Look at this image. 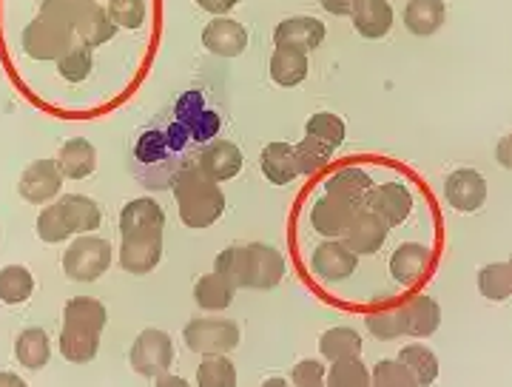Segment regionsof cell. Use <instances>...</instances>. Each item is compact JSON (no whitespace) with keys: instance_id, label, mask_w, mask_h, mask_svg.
<instances>
[{"instance_id":"cell-1","label":"cell","mask_w":512,"mask_h":387,"mask_svg":"<svg viewBox=\"0 0 512 387\" xmlns=\"http://www.w3.org/2000/svg\"><path fill=\"white\" fill-rule=\"evenodd\" d=\"M171 188L177 197L180 220L188 228H197V231L211 228L225 211V194L220 191V183L208 180L197 168V163H183Z\"/></svg>"},{"instance_id":"cell-2","label":"cell","mask_w":512,"mask_h":387,"mask_svg":"<svg viewBox=\"0 0 512 387\" xmlns=\"http://www.w3.org/2000/svg\"><path fill=\"white\" fill-rule=\"evenodd\" d=\"M180 151L183 148L168 137V131H148V134H143L137 140V148H134V160L140 163L137 180L146 188H154V191L174 183L177 171L183 168Z\"/></svg>"},{"instance_id":"cell-3","label":"cell","mask_w":512,"mask_h":387,"mask_svg":"<svg viewBox=\"0 0 512 387\" xmlns=\"http://www.w3.org/2000/svg\"><path fill=\"white\" fill-rule=\"evenodd\" d=\"M188 351L205 356H225L239 345V328L231 319H220V316H200L191 319L183 331Z\"/></svg>"},{"instance_id":"cell-4","label":"cell","mask_w":512,"mask_h":387,"mask_svg":"<svg viewBox=\"0 0 512 387\" xmlns=\"http://www.w3.org/2000/svg\"><path fill=\"white\" fill-rule=\"evenodd\" d=\"M111 265V245L103 237L83 234L74 240L63 254V274L72 282H94L100 279Z\"/></svg>"},{"instance_id":"cell-5","label":"cell","mask_w":512,"mask_h":387,"mask_svg":"<svg viewBox=\"0 0 512 387\" xmlns=\"http://www.w3.org/2000/svg\"><path fill=\"white\" fill-rule=\"evenodd\" d=\"M74 46V29L49 18H35L23 29V52L32 60H60Z\"/></svg>"},{"instance_id":"cell-6","label":"cell","mask_w":512,"mask_h":387,"mask_svg":"<svg viewBox=\"0 0 512 387\" xmlns=\"http://www.w3.org/2000/svg\"><path fill=\"white\" fill-rule=\"evenodd\" d=\"M128 362H131V370L140 373V376H160V373H168V368L174 365V342L165 331H157V328H146L134 339L131 351H128Z\"/></svg>"},{"instance_id":"cell-7","label":"cell","mask_w":512,"mask_h":387,"mask_svg":"<svg viewBox=\"0 0 512 387\" xmlns=\"http://www.w3.org/2000/svg\"><path fill=\"white\" fill-rule=\"evenodd\" d=\"M60 188H63V171L57 160H35L23 168L18 194L29 205H46L60 194Z\"/></svg>"},{"instance_id":"cell-8","label":"cell","mask_w":512,"mask_h":387,"mask_svg":"<svg viewBox=\"0 0 512 387\" xmlns=\"http://www.w3.org/2000/svg\"><path fill=\"white\" fill-rule=\"evenodd\" d=\"M248 248V274H245V288L254 291H271L285 277V257L265 245V242H251Z\"/></svg>"},{"instance_id":"cell-9","label":"cell","mask_w":512,"mask_h":387,"mask_svg":"<svg viewBox=\"0 0 512 387\" xmlns=\"http://www.w3.org/2000/svg\"><path fill=\"white\" fill-rule=\"evenodd\" d=\"M194 163H197V168L208 180L228 183V180H234L242 171L245 160H242V151H239L237 143H231V140H211V143H205L200 148Z\"/></svg>"},{"instance_id":"cell-10","label":"cell","mask_w":512,"mask_h":387,"mask_svg":"<svg viewBox=\"0 0 512 387\" xmlns=\"http://www.w3.org/2000/svg\"><path fill=\"white\" fill-rule=\"evenodd\" d=\"M165 211L151 197H137L120 211V234L123 237H163Z\"/></svg>"},{"instance_id":"cell-11","label":"cell","mask_w":512,"mask_h":387,"mask_svg":"<svg viewBox=\"0 0 512 387\" xmlns=\"http://www.w3.org/2000/svg\"><path fill=\"white\" fill-rule=\"evenodd\" d=\"M365 205L367 211H373L387 225H402L410 217V211H413V194H410V188L404 183L390 180V183L373 185Z\"/></svg>"},{"instance_id":"cell-12","label":"cell","mask_w":512,"mask_h":387,"mask_svg":"<svg viewBox=\"0 0 512 387\" xmlns=\"http://www.w3.org/2000/svg\"><path fill=\"white\" fill-rule=\"evenodd\" d=\"M444 200L456 211H478L487 203V180L476 168H458L444 180Z\"/></svg>"},{"instance_id":"cell-13","label":"cell","mask_w":512,"mask_h":387,"mask_svg":"<svg viewBox=\"0 0 512 387\" xmlns=\"http://www.w3.org/2000/svg\"><path fill=\"white\" fill-rule=\"evenodd\" d=\"M177 123L197 143H211L214 134L220 131V117L211 109H205L200 92H188L177 100Z\"/></svg>"},{"instance_id":"cell-14","label":"cell","mask_w":512,"mask_h":387,"mask_svg":"<svg viewBox=\"0 0 512 387\" xmlns=\"http://www.w3.org/2000/svg\"><path fill=\"white\" fill-rule=\"evenodd\" d=\"M430 268H433V251L427 245H421V242H404L393 251V259H390L393 279L404 288L421 285L424 279L430 277Z\"/></svg>"},{"instance_id":"cell-15","label":"cell","mask_w":512,"mask_h":387,"mask_svg":"<svg viewBox=\"0 0 512 387\" xmlns=\"http://www.w3.org/2000/svg\"><path fill=\"white\" fill-rule=\"evenodd\" d=\"M311 265L313 274L319 279H325V282H345L348 277H353L359 259H356V254L350 251L345 242L330 240L322 242V245H316Z\"/></svg>"},{"instance_id":"cell-16","label":"cell","mask_w":512,"mask_h":387,"mask_svg":"<svg viewBox=\"0 0 512 387\" xmlns=\"http://www.w3.org/2000/svg\"><path fill=\"white\" fill-rule=\"evenodd\" d=\"M387 228H390L387 222L379 220L373 211L362 208V211H356V217L348 225L342 242L348 245L356 257H362V254H379L382 245L387 242Z\"/></svg>"},{"instance_id":"cell-17","label":"cell","mask_w":512,"mask_h":387,"mask_svg":"<svg viewBox=\"0 0 512 387\" xmlns=\"http://www.w3.org/2000/svg\"><path fill=\"white\" fill-rule=\"evenodd\" d=\"M325 40V23L316 18H288L282 20L274 29V43L276 46H288V49H296V52H313L319 49Z\"/></svg>"},{"instance_id":"cell-18","label":"cell","mask_w":512,"mask_h":387,"mask_svg":"<svg viewBox=\"0 0 512 387\" xmlns=\"http://www.w3.org/2000/svg\"><path fill=\"white\" fill-rule=\"evenodd\" d=\"M202 46L217 57H237L248 46V32L237 20L214 18L202 29Z\"/></svg>"},{"instance_id":"cell-19","label":"cell","mask_w":512,"mask_h":387,"mask_svg":"<svg viewBox=\"0 0 512 387\" xmlns=\"http://www.w3.org/2000/svg\"><path fill=\"white\" fill-rule=\"evenodd\" d=\"M163 259V237H123L120 245V268L143 277L151 274Z\"/></svg>"},{"instance_id":"cell-20","label":"cell","mask_w":512,"mask_h":387,"mask_svg":"<svg viewBox=\"0 0 512 387\" xmlns=\"http://www.w3.org/2000/svg\"><path fill=\"white\" fill-rule=\"evenodd\" d=\"M370 191H373L370 174H367L365 168L356 166H345L339 168V171H333L328 180H325V185H322V194L339 197V200H345L353 208H362L367 203V197H370Z\"/></svg>"},{"instance_id":"cell-21","label":"cell","mask_w":512,"mask_h":387,"mask_svg":"<svg viewBox=\"0 0 512 387\" xmlns=\"http://www.w3.org/2000/svg\"><path fill=\"white\" fill-rule=\"evenodd\" d=\"M356 211H362V208H353L345 200L325 194V197H319L313 203L311 222L322 237H345V231H348V225L356 217Z\"/></svg>"},{"instance_id":"cell-22","label":"cell","mask_w":512,"mask_h":387,"mask_svg":"<svg viewBox=\"0 0 512 387\" xmlns=\"http://www.w3.org/2000/svg\"><path fill=\"white\" fill-rule=\"evenodd\" d=\"M404 316V333L413 336V339H427L439 331L441 325V308L433 296L416 294L410 296L402 305Z\"/></svg>"},{"instance_id":"cell-23","label":"cell","mask_w":512,"mask_h":387,"mask_svg":"<svg viewBox=\"0 0 512 387\" xmlns=\"http://www.w3.org/2000/svg\"><path fill=\"white\" fill-rule=\"evenodd\" d=\"M74 32L83 40V46L94 49V46L109 43L111 37H114V32H117V26L111 23L106 9H100L94 0H86V3H80V9H77Z\"/></svg>"},{"instance_id":"cell-24","label":"cell","mask_w":512,"mask_h":387,"mask_svg":"<svg viewBox=\"0 0 512 387\" xmlns=\"http://www.w3.org/2000/svg\"><path fill=\"white\" fill-rule=\"evenodd\" d=\"M447 20L444 0H407L404 6V26L416 37H430L439 32Z\"/></svg>"},{"instance_id":"cell-25","label":"cell","mask_w":512,"mask_h":387,"mask_svg":"<svg viewBox=\"0 0 512 387\" xmlns=\"http://www.w3.org/2000/svg\"><path fill=\"white\" fill-rule=\"evenodd\" d=\"M350 18L359 35L367 40H382L393 29V6L387 0H359Z\"/></svg>"},{"instance_id":"cell-26","label":"cell","mask_w":512,"mask_h":387,"mask_svg":"<svg viewBox=\"0 0 512 387\" xmlns=\"http://www.w3.org/2000/svg\"><path fill=\"white\" fill-rule=\"evenodd\" d=\"M57 166L69 180H86V177H92L94 166H97V151L86 137H72L60 148Z\"/></svg>"},{"instance_id":"cell-27","label":"cell","mask_w":512,"mask_h":387,"mask_svg":"<svg viewBox=\"0 0 512 387\" xmlns=\"http://www.w3.org/2000/svg\"><path fill=\"white\" fill-rule=\"evenodd\" d=\"M106 322H109L106 305L94 296H72L63 308V325H69V328L103 333Z\"/></svg>"},{"instance_id":"cell-28","label":"cell","mask_w":512,"mask_h":387,"mask_svg":"<svg viewBox=\"0 0 512 387\" xmlns=\"http://www.w3.org/2000/svg\"><path fill=\"white\" fill-rule=\"evenodd\" d=\"M60 211H63V220L69 225V231L72 234H92L100 228V222H103V211H100V205L89 200V197H83V194H66V197H60Z\"/></svg>"},{"instance_id":"cell-29","label":"cell","mask_w":512,"mask_h":387,"mask_svg":"<svg viewBox=\"0 0 512 387\" xmlns=\"http://www.w3.org/2000/svg\"><path fill=\"white\" fill-rule=\"evenodd\" d=\"M259 166H262L265 180L274 185H291L299 177L296 154H293V146H288V143H268L262 148Z\"/></svg>"},{"instance_id":"cell-30","label":"cell","mask_w":512,"mask_h":387,"mask_svg":"<svg viewBox=\"0 0 512 387\" xmlns=\"http://www.w3.org/2000/svg\"><path fill=\"white\" fill-rule=\"evenodd\" d=\"M308 77V55L288 46H276L271 55V80L282 89H293Z\"/></svg>"},{"instance_id":"cell-31","label":"cell","mask_w":512,"mask_h":387,"mask_svg":"<svg viewBox=\"0 0 512 387\" xmlns=\"http://www.w3.org/2000/svg\"><path fill=\"white\" fill-rule=\"evenodd\" d=\"M234 294H237V288L225 277H220L217 271L202 274L197 279V285H194V299H197L202 311H225L234 302Z\"/></svg>"},{"instance_id":"cell-32","label":"cell","mask_w":512,"mask_h":387,"mask_svg":"<svg viewBox=\"0 0 512 387\" xmlns=\"http://www.w3.org/2000/svg\"><path fill=\"white\" fill-rule=\"evenodd\" d=\"M97 351H100V333L80 331V328L63 325V331H60V353H63L66 362L86 365V362H92L94 356H97Z\"/></svg>"},{"instance_id":"cell-33","label":"cell","mask_w":512,"mask_h":387,"mask_svg":"<svg viewBox=\"0 0 512 387\" xmlns=\"http://www.w3.org/2000/svg\"><path fill=\"white\" fill-rule=\"evenodd\" d=\"M399 362L416 376V385L419 387H430L439 379V359H436V353L430 351L427 345H416L413 342V345L402 348L399 351Z\"/></svg>"},{"instance_id":"cell-34","label":"cell","mask_w":512,"mask_h":387,"mask_svg":"<svg viewBox=\"0 0 512 387\" xmlns=\"http://www.w3.org/2000/svg\"><path fill=\"white\" fill-rule=\"evenodd\" d=\"M15 356H18V362L23 368L29 370H40L46 368V362H49V336L43 328H26V331H20L18 342H15Z\"/></svg>"},{"instance_id":"cell-35","label":"cell","mask_w":512,"mask_h":387,"mask_svg":"<svg viewBox=\"0 0 512 387\" xmlns=\"http://www.w3.org/2000/svg\"><path fill=\"white\" fill-rule=\"evenodd\" d=\"M319 353L328 362H339V359H353L362 353V336L353 328H330L322 333L319 339Z\"/></svg>"},{"instance_id":"cell-36","label":"cell","mask_w":512,"mask_h":387,"mask_svg":"<svg viewBox=\"0 0 512 387\" xmlns=\"http://www.w3.org/2000/svg\"><path fill=\"white\" fill-rule=\"evenodd\" d=\"M32 294H35V277L23 265L0 268V302L3 305H20Z\"/></svg>"},{"instance_id":"cell-37","label":"cell","mask_w":512,"mask_h":387,"mask_svg":"<svg viewBox=\"0 0 512 387\" xmlns=\"http://www.w3.org/2000/svg\"><path fill=\"white\" fill-rule=\"evenodd\" d=\"M305 137H311L316 143L328 148H339L345 143V120L339 114H330V111H316L308 126H305Z\"/></svg>"},{"instance_id":"cell-38","label":"cell","mask_w":512,"mask_h":387,"mask_svg":"<svg viewBox=\"0 0 512 387\" xmlns=\"http://www.w3.org/2000/svg\"><path fill=\"white\" fill-rule=\"evenodd\" d=\"M478 294L493 302H504L512 296V279L507 262H493L478 271Z\"/></svg>"},{"instance_id":"cell-39","label":"cell","mask_w":512,"mask_h":387,"mask_svg":"<svg viewBox=\"0 0 512 387\" xmlns=\"http://www.w3.org/2000/svg\"><path fill=\"white\" fill-rule=\"evenodd\" d=\"M325 379L328 387H370V370L359 356H353V359L330 362Z\"/></svg>"},{"instance_id":"cell-40","label":"cell","mask_w":512,"mask_h":387,"mask_svg":"<svg viewBox=\"0 0 512 387\" xmlns=\"http://www.w3.org/2000/svg\"><path fill=\"white\" fill-rule=\"evenodd\" d=\"M197 385L200 387H234L237 385V368L228 356H205L197 368Z\"/></svg>"},{"instance_id":"cell-41","label":"cell","mask_w":512,"mask_h":387,"mask_svg":"<svg viewBox=\"0 0 512 387\" xmlns=\"http://www.w3.org/2000/svg\"><path fill=\"white\" fill-rule=\"evenodd\" d=\"M214 271L225 277L234 288H245V274H248V248L245 245H231L225 248L217 262H214Z\"/></svg>"},{"instance_id":"cell-42","label":"cell","mask_w":512,"mask_h":387,"mask_svg":"<svg viewBox=\"0 0 512 387\" xmlns=\"http://www.w3.org/2000/svg\"><path fill=\"white\" fill-rule=\"evenodd\" d=\"M293 154H296V168L299 174H313V171H322L328 166L330 157H333V148L316 143L311 137H305L299 146H293Z\"/></svg>"},{"instance_id":"cell-43","label":"cell","mask_w":512,"mask_h":387,"mask_svg":"<svg viewBox=\"0 0 512 387\" xmlns=\"http://www.w3.org/2000/svg\"><path fill=\"white\" fill-rule=\"evenodd\" d=\"M37 237L43 242H49V245L72 237V231H69V225L63 220V211H60V205L57 203L46 205V208L37 214Z\"/></svg>"},{"instance_id":"cell-44","label":"cell","mask_w":512,"mask_h":387,"mask_svg":"<svg viewBox=\"0 0 512 387\" xmlns=\"http://www.w3.org/2000/svg\"><path fill=\"white\" fill-rule=\"evenodd\" d=\"M57 72L69 83H80L92 72V52L89 46H72L66 55L57 60Z\"/></svg>"},{"instance_id":"cell-45","label":"cell","mask_w":512,"mask_h":387,"mask_svg":"<svg viewBox=\"0 0 512 387\" xmlns=\"http://www.w3.org/2000/svg\"><path fill=\"white\" fill-rule=\"evenodd\" d=\"M106 12L117 29H140L146 23V0H109Z\"/></svg>"},{"instance_id":"cell-46","label":"cell","mask_w":512,"mask_h":387,"mask_svg":"<svg viewBox=\"0 0 512 387\" xmlns=\"http://www.w3.org/2000/svg\"><path fill=\"white\" fill-rule=\"evenodd\" d=\"M367 331L373 333L376 339H382V342H390V339L404 336L402 305H399V308H384L379 314L367 316Z\"/></svg>"},{"instance_id":"cell-47","label":"cell","mask_w":512,"mask_h":387,"mask_svg":"<svg viewBox=\"0 0 512 387\" xmlns=\"http://www.w3.org/2000/svg\"><path fill=\"white\" fill-rule=\"evenodd\" d=\"M370 382H373V387H419L416 385V376L404 368L399 359L396 362L393 359H382L373 368V373H370Z\"/></svg>"},{"instance_id":"cell-48","label":"cell","mask_w":512,"mask_h":387,"mask_svg":"<svg viewBox=\"0 0 512 387\" xmlns=\"http://www.w3.org/2000/svg\"><path fill=\"white\" fill-rule=\"evenodd\" d=\"M328 370L319 359H305L293 368V387H328Z\"/></svg>"},{"instance_id":"cell-49","label":"cell","mask_w":512,"mask_h":387,"mask_svg":"<svg viewBox=\"0 0 512 387\" xmlns=\"http://www.w3.org/2000/svg\"><path fill=\"white\" fill-rule=\"evenodd\" d=\"M77 9H80V0H43L40 3V15L57 23H66L74 29V20H77Z\"/></svg>"},{"instance_id":"cell-50","label":"cell","mask_w":512,"mask_h":387,"mask_svg":"<svg viewBox=\"0 0 512 387\" xmlns=\"http://www.w3.org/2000/svg\"><path fill=\"white\" fill-rule=\"evenodd\" d=\"M322 9L336 15V18H345V15H353V9L359 6V0H319Z\"/></svg>"},{"instance_id":"cell-51","label":"cell","mask_w":512,"mask_h":387,"mask_svg":"<svg viewBox=\"0 0 512 387\" xmlns=\"http://www.w3.org/2000/svg\"><path fill=\"white\" fill-rule=\"evenodd\" d=\"M495 160H498V166L510 168L512 171V134L498 140V146H495Z\"/></svg>"},{"instance_id":"cell-52","label":"cell","mask_w":512,"mask_h":387,"mask_svg":"<svg viewBox=\"0 0 512 387\" xmlns=\"http://www.w3.org/2000/svg\"><path fill=\"white\" fill-rule=\"evenodd\" d=\"M202 12H211V15H225L237 6V0H197Z\"/></svg>"},{"instance_id":"cell-53","label":"cell","mask_w":512,"mask_h":387,"mask_svg":"<svg viewBox=\"0 0 512 387\" xmlns=\"http://www.w3.org/2000/svg\"><path fill=\"white\" fill-rule=\"evenodd\" d=\"M154 387H191L185 382L183 376H171V373H160L157 376V385Z\"/></svg>"},{"instance_id":"cell-54","label":"cell","mask_w":512,"mask_h":387,"mask_svg":"<svg viewBox=\"0 0 512 387\" xmlns=\"http://www.w3.org/2000/svg\"><path fill=\"white\" fill-rule=\"evenodd\" d=\"M0 387H29V385H26L20 376H15V373H9V370H6V373H0Z\"/></svg>"},{"instance_id":"cell-55","label":"cell","mask_w":512,"mask_h":387,"mask_svg":"<svg viewBox=\"0 0 512 387\" xmlns=\"http://www.w3.org/2000/svg\"><path fill=\"white\" fill-rule=\"evenodd\" d=\"M262 387H291L285 379H268V382H262Z\"/></svg>"},{"instance_id":"cell-56","label":"cell","mask_w":512,"mask_h":387,"mask_svg":"<svg viewBox=\"0 0 512 387\" xmlns=\"http://www.w3.org/2000/svg\"><path fill=\"white\" fill-rule=\"evenodd\" d=\"M507 268H510V279H512V257L507 259Z\"/></svg>"},{"instance_id":"cell-57","label":"cell","mask_w":512,"mask_h":387,"mask_svg":"<svg viewBox=\"0 0 512 387\" xmlns=\"http://www.w3.org/2000/svg\"><path fill=\"white\" fill-rule=\"evenodd\" d=\"M80 3H86V0H80Z\"/></svg>"}]
</instances>
